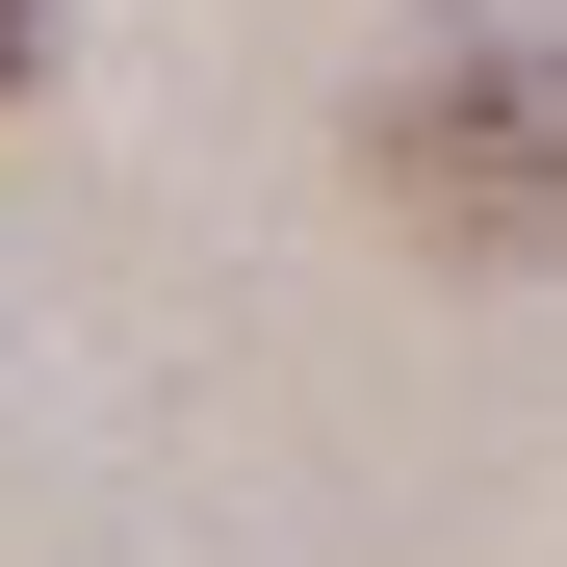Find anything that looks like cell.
Wrapping results in <instances>:
<instances>
[{
  "instance_id": "obj_1",
  "label": "cell",
  "mask_w": 567,
  "mask_h": 567,
  "mask_svg": "<svg viewBox=\"0 0 567 567\" xmlns=\"http://www.w3.org/2000/svg\"><path fill=\"white\" fill-rule=\"evenodd\" d=\"M388 207L439 258H542V27H439V78H388Z\"/></svg>"
},
{
  "instance_id": "obj_2",
  "label": "cell",
  "mask_w": 567,
  "mask_h": 567,
  "mask_svg": "<svg viewBox=\"0 0 567 567\" xmlns=\"http://www.w3.org/2000/svg\"><path fill=\"white\" fill-rule=\"evenodd\" d=\"M27 27H52V0H0V78H27Z\"/></svg>"
}]
</instances>
